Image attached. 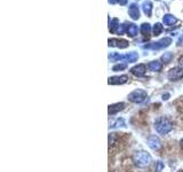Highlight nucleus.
<instances>
[{"instance_id": "1", "label": "nucleus", "mask_w": 183, "mask_h": 172, "mask_svg": "<svg viewBox=\"0 0 183 172\" xmlns=\"http://www.w3.org/2000/svg\"><path fill=\"white\" fill-rule=\"evenodd\" d=\"M128 14L133 20H139L140 19V9L136 3H132L128 8Z\"/></svg>"}, {"instance_id": "2", "label": "nucleus", "mask_w": 183, "mask_h": 172, "mask_svg": "<svg viewBox=\"0 0 183 172\" xmlns=\"http://www.w3.org/2000/svg\"><path fill=\"white\" fill-rule=\"evenodd\" d=\"M125 27H126V32L130 35V37H134L137 35V31H139V29H137V27L135 25V24L133 23H125Z\"/></svg>"}, {"instance_id": "3", "label": "nucleus", "mask_w": 183, "mask_h": 172, "mask_svg": "<svg viewBox=\"0 0 183 172\" xmlns=\"http://www.w3.org/2000/svg\"><path fill=\"white\" fill-rule=\"evenodd\" d=\"M163 22L165 25H168V27H172L174 24L176 23V17L170 15V14H166L163 19Z\"/></svg>"}, {"instance_id": "4", "label": "nucleus", "mask_w": 183, "mask_h": 172, "mask_svg": "<svg viewBox=\"0 0 183 172\" xmlns=\"http://www.w3.org/2000/svg\"><path fill=\"white\" fill-rule=\"evenodd\" d=\"M142 9H143L146 16H151V14H152V3H151V1H149V0L144 1L142 3Z\"/></svg>"}, {"instance_id": "5", "label": "nucleus", "mask_w": 183, "mask_h": 172, "mask_svg": "<svg viewBox=\"0 0 183 172\" xmlns=\"http://www.w3.org/2000/svg\"><path fill=\"white\" fill-rule=\"evenodd\" d=\"M170 43H172V40H170V38H164V39H161L160 41H158V43H155V45H151V46H148V47H153V48H159V47L168 46V45H170Z\"/></svg>"}, {"instance_id": "6", "label": "nucleus", "mask_w": 183, "mask_h": 172, "mask_svg": "<svg viewBox=\"0 0 183 172\" xmlns=\"http://www.w3.org/2000/svg\"><path fill=\"white\" fill-rule=\"evenodd\" d=\"M183 76V73L180 71L179 69H172L170 73V78L172 79H177V78H180V77Z\"/></svg>"}, {"instance_id": "7", "label": "nucleus", "mask_w": 183, "mask_h": 172, "mask_svg": "<svg viewBox=\"0 0 183 172\" xmlns=\"http://www.w3.org/2000/svg\"><path fill=\"white\" fill-rule=\"evenodd\" d=\"M119 27V21H118V19H113L112 21H111V23H110V31L111 32H116V28Z\"/></svg>"}, {"instance_id": "8", "label": "nucleus", "mask_w": 183, "mask_h": 172, "mask_svg": "<svg viewBox=\"0 0 183 172\" xmlns=\"http://www.w3.org/2000/svg\"><path fill=\"white\" fill-rule=\"evenodd\" d=\"M144 69H145V67L143 66V64H141V66H139V67H135L132 71H133L135 75H143V73H144Z\"/></svg>"}, {"instance_id": "9", "label": "nucleus", "mask_w": 183, "mask_h": 172, "mask_svg": "<svg viewBox=\"0 0 183 172\" xmlns=\"http://www.w3.org/2000/svg\"><path fill=\"white\" fill-rule=\"evenodd\" d=\"M150 30H151V27H150L149 23L142 24V27H141V32L143 33V35H149Z\"/></svg>"}, {"instance_id": "10", "label": "nucleus", "mask_w": 183, "mask_h": 172, "mask_svg": "<svg viewBox=\"0 0 183 172\" xmlns=\"http://www.w3.org/2000/svg\"><path fill=\"white\" fill-rule=\"evenodd\" d=\"M163 29H164L163 25H161L160 23L155 24V27H153V35H155V36H158V35L163 31Z\"/></svg>"}, {"instance_id": "11", "label": "nucleus", "mask_w": 183, "mask_h": 172, "mask_svg": "<svg viewBox=\"0 0 183 172\" xmlns=\"http://www.w3.org/2000/svg\"><path fill=\"white\" fill-rule=\"evenodd\" d=\"M150 68L153 70H159L160 69V64L158 62H153V63H150Z\"/></svg>"}, {"instance_id": "12", "label": "nucleus", "mask_w": 183, "mask_h": 172, "mask_svg": "<svg viewBox=\"0 0 183 172\" xmlns=\"http://www.w3.org/2000/svg\"><path fill=\"white\" fill-rule=\"evenodd\" d=\"M118 46L119 47H127L128 46V43H127L126 40H120V41H118Z\"/></svg>"}, {"instance_id": "13", "label": "nucleus", "mask_w": 183, "mask_h": 172, "mask_svg": "<svg viewBox=\"0 0 183 172\" xmlns=\"http://www.w3.org/2000/svg\"><path fill=\"white\" fill-rule=\"evenodd\" d=\"M118 3H119V5H126L127 3V0H118Z\"/></svg>"}, {"instance_id": "14", "label": "nucleus", "mask_w": 183, "mask_h": 172, "mask_svg": "<svg viewBox=\"0 0 183 172\" xmlns=\"http://www.w3.org/2000/svg\"><path fill=\"white\" fill-rule=\"evenodd\" d=\"M108 1H109L110 3H112V5H113V3H118V0H108Z\"/></svg>"}, {"instance_id": "15", "label": "nucleus", "mask_w": 183, "mask_h": 172, "mask_svg": "<svg viewBox=\"0 0 183 172\" xmlns=\"http://www.w3.org/2000/svg\"><path fill=\"white\" fill-rule=\"evenodd\" d=\"M182 43H183V37H181V39L179 40V45H182Z\"/></svg>"}, {"instance_id": "16", "label": "nucleus", "mask_w": 183, "mask_h": 172, "mask_svg": "<svg viewBox=\"0 0 183 172\" xmlns=\"http://www.w3.org/2000/svg\"><path fill=\"white\" fill-rule=\"evenodd\" d=\"M180 64L183 67V57H181V59H180Z\"/></svg>"}, {"instance_id": "17", "label": "nucleus", "mask_w": 183, "mask_h": 172, "mask_svg": "<svg viewBox=\"0 0 183 172\" xmlns=\"http://www.w3.org/2000/svg\"><path fill=\"white\" fill-rule=\"evenodd\" d=\"M157 1H159V0H157Z\"/></svg>"}]
</instances>
